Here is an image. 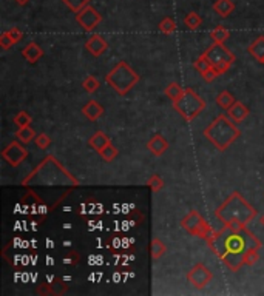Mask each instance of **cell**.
Masks as SVG:
<instances>
[{
    "label": "cell",
    "mask_w": 264,
    "mask_h": 296,
    "mask_svg": "<svg viewBox=\"0 0 264 296\" xmlns=\"http://www.w3.org/2000/svg\"><path fill=\"white\" fill-rule=\"evenodd\" d=\"M79 259H81L79 253L74 252V250H71V252L68 253L65 258H64V262H65V264H70V265H76V264H79Z\"/></svg>",
    "instance_id": "36"
},
{
    "label": "cell",
    "mask_w": 264,
    "mask_h": 296,
    "mask_svg": "<svg viewBox=\"0 0 264 296\" xmlns=\"http://www.w3.org/2000/svg\"><path fill=\"white\" fill-rule=\"evenodd\" d=\"M22 185H68L79 187V181L65 170V167L54 156H46L36 169L22 181Z\"/></svg>",
    "instance_id": "2"
},
{
    "label": "cell",
    "mask_w": 264,
    "mask_h": 296,
    "mask_svg": "<svg viewBox=\"0 0 264 296\" xmlns=\"http://www.w3.org/2000/svg\"><path fill=\"white\" fill-rule=\"evenodd\" d=\"M105 82L119 96H125L139 82V74L136 73L129 63L122 61L105 76Z\"/></svg>",
    "instance_id": "5"
},
{
    "label": "cell",
    "mask_w": 264,
    "mask_h": 296,
    "mask_svg": "<svg viewBox=\"0 0 264 296\" xmlns=\"http://www.w3.org/2000/svg\"><path fill=\"white\" fill-rule=\"evenodd\" d=\"M76 22L82 26L84 31L91 33L102 22V16L99 14V11H97L94 6L88 5L76 14Z\"/></svg>",
    "instance_id": "9"
},
{
    "label": "cell",
    "mask_w": 264,
    "mask_h": 296,
    "mask_svg": "<svg viewBox=\"0 0 264 296\" xmlns=\"http://www.w3.org/2000/svg\"><path fill=\"white\" fill-rule=\"evenodd\" d=\"M184 25L185 28H189L190 31H195V29H199L201 25H202V17L198 14V13H189L187 16L184 17Z\"/></svg>",
    "instance_id": "24"
},
{
    "label": "cell",
    "mask_w": 264,
    "mask_h": 296,
    "mask_svg": "<svg viewBox=\"0 0 264 296\" xmlns=\"http://www.w3.org/2000/svg\"><path fill=\"white\" fill-rule=\"evenodd\" d=\"M147 185L150 187L153 193H158L159 190L164 189V181L161 179V176H158V174H152V176H150V179L147 181Z\"/></svg>",
    "instance_id": "32"
},
{
    "label": "cell",
    "mask_w": 264,
    "mask_h": 296,
    "mask_svg": "<svg viewBox=\"0 0 264 296\" xmlns=\"http://www.w3.org/2000/svg\"><path fill=\"white\" fill-rule=\"evenodd\" d=\"M147 148H149L152 154L162 156L169 150V142L162 134H154L153 137H150V141L147 142Z\"/></svg>",
    "instance_id": "14"
},
{
    "label": "cell",
    "mask_w": 264,
    "mask_h": 296,
    "mask_svg": "<svg viewBox=\"0 0 264 296\" xmlns=\"http://www.w3.org/2000/svg\"><path fill=\"white\" fill-rule=\"evenodd\" d=\"M261 63H263V65H264V61H263V62H261Z\"/></svg>",
    "instance_id": "40"
},
{
    "label": "cell",
    "mask_w": 264,
    "mask_h": 296,
    "mask_svg": "<svg viewBox=\"0 0 264 296\" xmlns=\"http://www.w3.org/2000/svg\"><path fill=\"white\" fill-rule=\"evenodd\" d=\"M16 137H17V141H21L22 144H29V142H33L34 139H36V131L33 130L31 127L29 125H26V127H21L19 130L16 131V134H14Z\"/></svg>",
    "instance_id": "21"
},
{
    "label": "cell",
    "mask_w": 264,
    "mask_h": 296,
    "mask_svg": "<svg viewBox=\"0 0 264 296\" xmlns=\"http://www.w3.org/2000/svg\"><path fill=\"white\" fill-rule=\"evenodd\" d=\"M158 29L162 34H173L176 31V22L172 17H164L158 23Z\"/></svg>",
    "instance_id": "27"
},
{
    "label": "cell",
    "mask_w": 264,
    "mask_h": 296,
    "mask_svg": "<svg viewBox=\"0 0 264 296\" xmlns=\"http://www.w3.org/2000/svg\"><path fill=\"white\" fill-rule=\"evenodd\" d=\"M210 37L213 39V42H218V43H224L230 37V31L227 28H224L222 25H218L217 28L213 29L210 33Z\"/></svg>",
    "instance_id": "26"
},
{
    "label": "cell",
    "mask_w": 264,
    "mask_h": 296,
    "mask_svg": "<svg viewBox=\"0 0 264 296\" xmlns=\"http://www.w3.org/2000/svg\"><path fill=\"white\" fill-rule=\"evenodd\" d=\"M13 122H14V124H16L19 128H21V127L31 125V122H33V117H31V114L26 113V111H19V113L14 116Z\"/></svg>",
    "instance_id": "31"
},
{
    "label": "cell",
    "mask_w": 264,
    "mask_h": 296,
    "mask_svg": "<svg viewBox=\"0 0 264 296\" xmlns=\"http://www.w3.org/2000/svg\"><path fill=\"white\" fill-rule=\"evenodd\" d=\"M249 113H250L249 108L244 105V104H241L240 101L235 102V104L229 108V110H227V116L230 117V119H232L235 124L242 122V121L249 116Z\"/></svg>",
    "instance_id": "17"
},
{
    "label": "cell",
    "mask_w": 264,
    "mask_h": 296,
    "mask_svg": "<svg viewBox=\"0 0 264 296\" xmlns=\"http://www.w3.org/2000/svg\"><path fill=\"white\" fill-rule=\"evenodd\" d=\"M14 45V42L11 41V37L8 36V33L5 31V33H2V36H0V46H2L3 49H8V48H11Z\"/></svg>",
    "instance_id": "37"
},
{
    "label": "cell",
    "mask_w": 264,
    "mask_h": 296,
    "mask_svg": "<svg viewBox=\"0 0 264 296\" xmlns=\"http://www.w3.org/2000/svg\"><path fill=\"white\" fill-rule=\"evenodd\" d=\"M2 157L11 165V167H19L28 157V150L22 145L21 141H13L8 144L6 148L2 151Z\"/></svg>",
    "instance_id": "10"
},
{
    "label": "cell",
    "mask_w": 264,
    "mask_h": 296,
    "mask_svg": "<svg viewBox=\"0 0 264 296\" xmlns=\"http://www.w3.org/2000/svg\"><path fill=\"white\" fill-rule=\"evenodd\" d=\"M173 108L176 113H179V116L185 122H192L195 117H198L205 108V101L195 93L192 88H185L184 94L178 99V101L172 102Z\"/></svg>",
    "instance_id": "6"
},
{
    "label": "cell",
    "mask_w": 264,
    "mask_h": 296,
    "mask_svg": "<svg viewBox=\"0 0 264 296\" xmlns=\"http://www.w3.org/2000/svg\"><path fill=\"white\" fill-rule=\"evenodd\" d=\"M204 136L217 150L226 151L227 148L241 136V131L227 114H220L207 125Z\"/></svg>",
    "instance_id": "4"
},
{
    "label": "cell",
    "mask_w": 264,
    "mask_h": 296,
    "mask_svg": "<svg viewBox=\"0 0 264 296\" xmlns=\"http://www.w3.org/2000/svg\"><path fill=\"white\" fill-rule=\"evenodd\" d=\"M109 144H111V139L104 131H96L90 137V141H88V145H90L93 150H96L97 153H99L102 148H105Z\"/></svg>",
    "instance_id": "18"
},
{
    "label": "cell",
    "mask_w": 264,
    "mask_h": 296,
    "mask_svg": "<svg viewBox=\"0 0 264 296\" xmlns=\"http://www.w3.org/2000/svg\"><path fill=\"white\" fill-rule=\"evenodd\" d=\"M82 86H84V90L88 94H93V93H96L97 90H99L101 84H99V81H97L94 76H88L85 81L82 82Z\"/></svg>",
    "instance_id": "29"
},
{
    "label": "cell",
    "mask_w": 264,
    "mask_h": 296,
    "mask_svg": "<svg viewBox=\"0 0 264 296\" xmlns=\"http://www.w3.org/2000/svg\"><path fill=\"white\" fill-rule=\"evenodd\" d=\"M184 91H185V88H182L179 84H176V82H170V84L167 85V88L164 90L165 96H167L172 102L178 101V99L184 94Z\"/></svg>",
    "instance_id": "23"
},
{
    "label": "cell",
    "mask_w": 264,
    "mask_h": 296,
    "mask_svg": "<svg viewBox=\"0 0 264 296\" xmlns=\"http://www.w3.org/2000/svg\"><path fill=\"white\" fill-rule=\"evenodd\" d=\"M34 144H36L37 148H41V150H46V148L51 145V137L48 134H45V133H41V134L36 136Z\"/></svg>",
    "instance_id": "34"
},
{
    "label": "cell",
    "mask_w": 264,
    "mask_h": 296,
    "mask_svg": "<svg viewBox=\"0 0 264 296\" xmlns=\"http://www.w3.org/2000/svg\"><path fill=\"white\" fill-rule=\"evenodd\" d=\"M204 56L207 57V61L212 63L213 70L217 71L218 76L226 73L235 63V61H237V57H235V54L224 43H218V42H213V45H210L205 49Z\"/></svg>",
    "instance_id": "7"
},
{
    "label": "cell",
    "mask_w": 264,
    "mask_h": 296,
    "mask_svg": "<svg viewBox=\"0 0 264 296\" xmlns=\"http://www.w3.org/2000/svg\"><path fill=\"white\" fill-rule=\"evenodd\" d=\"M107 48H109V43H107L105 39L99 34H91L85 42V49L94 57L102 56L107 51Z\"/></svg>",
    "instance_id": "12"
},
{
    "label": "cell",
    "mask_w": 264,
    "mask_h": 296,
    "mask_svg": "<svg viewBox=\"0 0 264 296\" xmlns=\"http://www.w3.org/2000/svg\"><path fill=\"white\" fill-rule=\"evenodd\" d=\"M167 252V245H165L159 238H153L152 244H150V253H152V259L153 261H158L161 256L165 254Z\"/></svg>",
    "instance_id": "22"
},
{
    "label": "cell",
    "mask_w": 264,
    "mask_h": 296,
    "mask_svg": "<svg viewBox=\"0 0 264 296\" xmlns=\"http://www.w3.org/2000/svg\"><path fill=\"white\" fill-rule=\"evenodd\" d=\"M181 227L192 236H198V238L202 239H210L213 236V229L205 222V219L202 218V214L197 210H192L181 219Z\"/></svg>",
    "instance_id": "8"
},
{
    "label": "cell",
    "mask_w": 264,
    "mask_h": 296,
    "mask_svg": "<svg viewBox=\"0 0 264 296\" xmlns=\"http://www.w3.org/2000/svg\"><path fill=\"white\" fill-rule=\"evenodd\" d=\"M117 154H119V151H117V148L114 145H111V144H109L105 148H102V150L99 151V156L102 157L105 162H113L117 157Z\"/></svg>",
    "instance_id": "28"
},
{
    "label": "cell",
    "mask_w": 264,
    "mask_h": 296,
    "mask_svg": "<svg viewBox=\"0 0 264 296\" xmlns=\"http://www.w3.org/2000/svg\"><path fill=\"white\" fill-rule=\"evenodd\" d=\"M213 11L220 17L226 19L235 11V3L232 0H217V2L213 3Z\"/></svg>",
    "instance_id": "19"
},
{
    "label": "cell",
    "mask_w": 264,
    "mask_h": 296,
    "mask_svg": "<svg viewBox=\"0 0 264 296\" xmlns=\"http://www.w3.org/2000/svg\"><path fill=\"white\" fill-rule=\"evenodd\" d=\"M237 102L235 101V97L227 91V90H224V91H221L220 94H218V97H217V105L220 106V108H222V110H229V108Z\"/></svg>",
    "instance_id": "25"
},
{
    "label": "cell",
    "mask_w": 264,
    "mask_h": 296,
    "mask_svg": "<svg viewBox=\"0 0 264 296\" xmlns=\"http://www.w3.org/2000/svg\"><path fill=\"white\" fill-rule=\"evenodd\" d=\"M16 2H17L19 5H26V3L29 2V0H16Z\"/></svg>",
    "instance_id": "38"
},
{
    "label": "cell",
    "mask_w": 264,
    "mask_h": 296,
    "mask_svg": "<svg viewBox=\"0 0 264 296\" xmlns=\"http://www.w3.org/2000/svg\"><path fill=\"white\" fill-rule=\"evenodd\" d=\"M22 56L28 63H37L39 59L44 57V49L39 46L36 42H29L23 49H22Z\"/></svg>",
    "instance_id": "16"
},
{
    "label": "cell",
    "mask_w": 264,
    "mask_h": 296,
    "mask_svg": "<svg viewBox=\"0 0 264 296\" xmlns=\"http://www.w3.org/2000/svg\"><path fill=\"white\" fill-rule=\"evenodd\" d=\"M213 278V273L205 267L204 264H195L187 273V281L193 285L195 289H204Z\"/></svg>",
    "instance_id": "11"
},
{
    "label": "cell",
    "mask_w": 264,
    "mask_h": 296,
    "mask_svg": "<svg viewBox=\"0 0 264 296\" xmlns=\"http://www.w3.org/2000/svg\"><path fill=\"white\" fill-rule=\"evenodd\" d=\"M62 2L68 6V9H70V11H73L74 14H77V13L81 11V9H84L85 6H88L90 0H62Z\"/></svg>",
    "instance_id": "30"
},
{
    "label": "cell",
    "mask_w": 264,
    "mask_h": 296,
    "mask_svg": "<svg viewBox=\"0 0 264 296\" xmlns=\"http://www.w3.org/2000/svg\"><path fill=\"white\" fill-rule=\"evenodd\" d=\"M247 51L252 57H255L258 62L264 61V36H258L249 46Z\"/></svg>",
    "instance_id": "20"
},
{
    "label": "cell",
    "mask_w": 264,
    "mask_h": 296,
    "mask_svg": "<svg viewBox=\"0 0 264 296\" xmlns=\"http://www.w3.org/2000/svg\"><path fill=\"white\" fill-rule=\"evenodd\" d=\"M6 33H8V36H9V37H11V41L14 42V45H16V43H19V42H21L22 39H23V33H22L19 28H11V29H8Z\"/></svg>",
    "instance_id": "35"
},
{
    "label": "cell",
    "mask_w": 264,
    "mask_h": 296,
    "mask_svg": "<svg viewBox=\"0 0 264 296\" xmlns=\"http://www.w3.org/2000/svg\"><path fill=\"white\" fill-rule=\"evenodd\" d=\"M104 106L97 102V101H90V102H87L84 106H82V113H84V116L87 117L88 121H91V122H94V121H97L99 117L104 114Z\"/></svg>",
    "instance_id": "15"
},
{
    "label": "cell",
    "mask_w": 264,
    "mask_h": 296,
    "mask_svg": "<svg viewBox=\"0 0 264 296\" xmlns=\"http://www.w3.org/2000/svg\"><path fill=\"white\" fill-rule=\"evenodd\" d=\"M215 216L222 225L230 224H244L247 225L252 219H255L257 210L244 199L240 191H233L217 210Z\"/></svg>",
    "instance_id": "3"
},
{
    "label": "cell",
    "mask_w": 264,
    "mask_h": 296,
    "mask_svg": "<svg viewBox=\"0 0 264 296\" xmlns=\"http://www.w3.org/2000/svg\"><path fill=\"white\" fill-rule=\"evenodd\" d=\"M260 222H261V224L264 225V214H263V216H261V218H260Z\"/></svg>",
    "instance_id": "39"
},
{
    "label": "cell",
    "mask_w": 264,
    "mask_h": 296,
    "mask_svg": "<svg viewBox=\"0 0 264 296\" xmlns=\"http://www.w3.org/2000/svg\"><path fill=\"white\" fill-rule=\"evenodd\" d=\"M209 249L227 265L232 272H238L244 265V254L252 249H261V241L253 234L247 225L230 224L222 225L207 239Z\"/></svg>",
    "instance_id": "1"
},
{
    "label": "cell",
    "mask_w": 264,
    "mask_h": 296,
    "mask_svg": "<svg viewBox=\"0 0 264 296\" xmlns=\"http://www.w3.org/2000/svg\"><path fill=\"white\" fill-rule=\"evenodd\" d=\"M258 261H260L258 249H252V250L246 252V254H244V265H249V267H252V265H255Z\"/></svg>",
    "instance_id": "33"
},
{
    "label": "cell",
    "mask_w": 264,
    "mask_h": 296,
    "mask_svg": "<svg viewBox=\"0 0 264 296\" xmlns=\"http://www.w3.org/2000/svg\"><path fill=\"white\" fill-rule=\"evenodd\" d=\"M193 66H195V70H197V71L204 77V81H205V82H213L215 79L218 77L217 71L213 70L212 63L207 61V57L204 56V53L197 59V61H195Z\"/></svg>",
    "instance_id": "13"
}]
</instances>
